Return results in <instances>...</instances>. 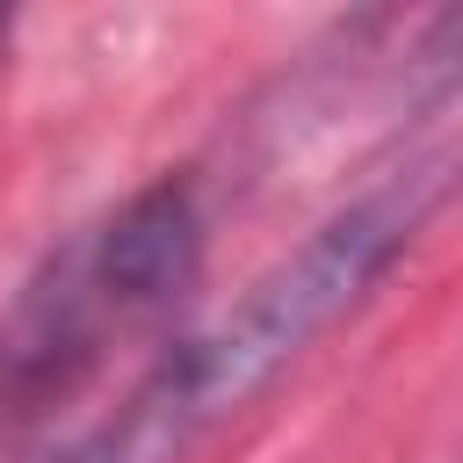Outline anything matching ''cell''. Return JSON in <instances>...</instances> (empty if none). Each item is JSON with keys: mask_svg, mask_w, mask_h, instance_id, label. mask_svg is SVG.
I'll return each instance as SVG.
<instances>
[{"mask_svg": "<svg viewBox=\"0 0 463 463\" xmlns=\"http://www.w3.org/2000/svg\"><path fill=\"white\" fill-rule=\"evenodd\" d=\"M434 195H441V174L434 166H412L405 181H391V188L347 203L340 217H326L210 333L181 340L130 391V405L94 441H80L65 463H181L217 420L246 412L311 340H326L398 268V253L420 239Z\"/></svg>", "mask_w": 463, "mask_h": 463, "instance_id": "cell-1", "label": "cell"}, {"mask_svg": "<svg viewBox=\"0 0 463 463\" xmlns=\"http://www.w3.org/2000/svg\"><path fill=\"white\" fill-rule=\"evenodd\" d=\"M203 268V210L188 181H152L101 224L65 239L0 318V412L36 420L72 398L116 340L166 318Z\"/></svg>", "mask_w": 463, "mask_h": 463, "instance_id": "cell-2", "label": "cell"}, {"mask_svg": "<svg viewBox=\"0 0 463 463\" xmlns=\"http://www.w3.org/2000/svg\"><path fill=\"white\" fill-rule=\"evenodd\" d=\"M0 43H7V14H0Z\"/></svg>", "mask_w": 463, "mask_h": 463, "instance_id": "cell-3", "label": "cell"}]
</instances>
